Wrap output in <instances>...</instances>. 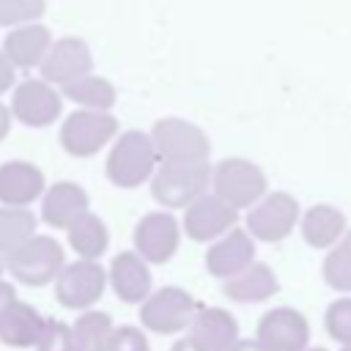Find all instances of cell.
<instances>
[{"mask_svg":"<svg viewBox=\"0 0 351 351\" xmlns=\"http://www.w3.org/2000/svg\"><path fill=\"white\" fill-rule=\"evenodd\" d=\"M118 134V118L99 110H74L60 126V145L69 156L88 159Z\"/></svg>","mask_w":351,"mask_h":351,"instance_id":"52a82bcc","label":"cell"},{"mask_svg":"<svg viewBox=\"0 0 351 351\" xmlns=\"http://www.w3.org/2000/svg\"><path fill=\"white\" fill-rule=\"evenodd\" d=\"M44 321L47 318L33 304H27L22 299H14L0 313V343H5L11 348H30V346L38 343Z\"/></svg>","mask_w":351,"mask_h":351,"instance_id":"44dd1931","label":"cell"},{"mask_svg":"<svg viewBox=\"0 0 351 351\" xmlns=\"http://www.w3.org/2000/svg\"><path fill=\"white\" fill-rule=\"evenodd\" d=\"M255 343L263 351H307L310 324L293 307H274L261 315Z\"/></svg>","mask_w":351,"mask_h":351,"instance_id":"7c38bea8","label":"cell"},{"mask_svg":"<svg viewBox=\"0 0 351 351\" xmlns=\"http://www.w3.org/2000/svg\"><path fill=\"white\" fill-rule=\"evenodd\" d=\"M250 263H255V241L241 228H230L206 252V269L217 280H230L241 274Z\"/></svg>","mask_w":351,"mask_h":351,"instance_id":"9a60e30c","label":"cell"},{"mask_svg":"<svg viewBox=\"0 0 351 351\" xmlns=\"http://www.w3.org/2000/svg\"><path fill=\"white\" fill-rule=\"evenodd\" d=\"M38 69H41V80L44 82L63 88V85L90 74L93 55H90V47L82 38L66 36V38L52 41V47H49V52H47V58L41 60Z\"/></svg>","mask_w":351,"mask_h":351,"instance_id":"4fadbf2b","label":"cell"},{"mask_svg":"<svg viewBox=\"0 0 351 351\" xmlns=\"http://www.w3.org/2000/svg\"><path fill=\"white\" fill-rule=\"evenodd\" d=\"M211 184L208 162H162L151 176V195L162 208H186Z\"/></svg>","mask_w":351,"mask_h":351,"instance_id":"7a4b0ae2","label":"cell"},{"mask_svg":"<svg viewBox=\"0 0 351 351\" xmlns=\"http://www.w3.org/2000/svg\"><path fill=\"white\" fill-rule=\"evenodd\" d=\"M236 222H239V211L222 203L217 195L206 192L184 208L181 228L192 241H211V239L225 236L230 228H236Z\"/></svg>","mask_w":351,"mask_h":351,"instance_id":"5bb4252c","label":"cell"},{"mask_svg":"<svg viewBox=\"0 0 351 351\" xmlns=\"http://www.w3.org/2000/svg\"><path fill=\"white\" fill-rule=\"evenodd\" d=\"M14 80H16V69H14V66L8 63V58L0 52V96L14 88Z\"/></svg>","mask_w":351,"mask_h":351,"instance_id":"d6a6232c","label":"cell"},{"mask_svg":"<svg viewBox=\"0 0 351 351\" xmlns=\"http://www.w3.org/2000/svg\"><path fill=\"white\" fill-rule=\"evenodd\" d=\"M47 11V0H0V27L36 22Z\"/></svg>","mask_w":351,"mask_h":351,"instance_id":"f546056e","label":"cell"},{"mask_svg":"<svg viewBox=\"0 0 351 351\" xmlns=\"http://www.w3.org/2000/svg\"><path fill=\"white\" fill-rule=\"evenodd\" d=\"M110 351H151V346L140 326H115Z\"/></svg>","mask_w":351,"mask_h":351,"instance_id":"1f68e13d","label":"cell"},{"mask_svg":"<svg viewBox=\"0 0 351 351\" xmlns=\"http://www.w3.org/2000/svg\"><path fill=\"white\" fill-rule=\"evenodd\" d=\"M134 252L154 266L167 263L181 241V225L170 211H151L134 225Z\"/></svg>","mask_w":351,"mask_h":351,"instance_id":"8fae6325","label":"cell"},{"mask_svg":"<svg viewBox=\"0 0 351 351\" xmlns=\"http://www.w3.org/2000/svg\"><path fill=\"white\" fill-rule=\"evenodd\" d=\"M346 230H348L346 214L329 203H318L307 208L299 219V233L313 250H332Z\"/></svg>","mask_w":351,"mask_h":351,"instance_id":"7402d4cb","label":"cell"},{"mask_svg":"<svg viewBox=\"0 0 351 351\" xmlns=\"http://www.w3.org/2000/svg\"><path fill=\"white\" fill-rule=\"evenodd\" d=\"M247 233L258 241L274 244L293 233L299 222V203L288 192H271L263 195L247 214Z\"/></svg>","mask_w":351,"mask_h":351,"instance_id":"ba28073f","label":"cell"},{"mask_svg":"<svg viewBox=\"0 0 351 351\" xmlns=\"http://www.w3.org/2000/svg\"><path fill=\"white\" fill-rule=\"evenodd\" d=\"M14 299H16L14 285H11L8 280H3V277H0V313H3V310H5V307L14 302Z\"/></svg>","mask_w":351,"mask_h":351,"instance_id":"836d02e7","label":"cell"},{"mask_svg":"<svg viewBox=\"0 0 351 351\" xmlns=\"http://www.w3.org/2000/svg\"><path fill=\"white\" fill-rule=\"evenodd\" d=\"M60 96L63 99H71L74 104H80L82 110H99V112H107L115 101H118V90L115 85L107 80V77H80L69 85L60 88Z\"/></svg>","mask_w":351,"mask_h":351,"instance_id":"484cf974","label":"cell"},{"mask_svg":"<svg viewBox=\"0 0 351 351\" xmlns=\"http://www.w3.org/2000/svg\"><path fill=\"white\" fill-rule=\"evenodd\" d=\"M222 291H225V296L233 299V302L252 304V302H266L269 296H274V293L280 291V282H277V277H274V271H271L269 263L255 261V263H250L241 274L225 280Z\"/></svg>","mask_w":351,"mask_h":351,"instance_id":"603a6c76","label":"cell"},{"mask_svg":"<svg viewBox=\"0 0 351 351\" xmlns=\"http://www.w3.org/2000/svg\"><path fill=\"white\" fill-rule=\"evenodd\" d=\"M52 47V33L47 25L30 22V25H19L14 27L5 38H3V55L8 58V63L14 69H33L41 66V60L47 58Z\"/></svg>","mask_w":351,"mask_h":351,"instance_id":"ffe728a7","label":"cell"},{"mask_svg":"<svg viewBox=\"0 0 351 351\" xmlns=\"http://www.w3.org/2000/svg\"><path fill=\"white\" fill-rule=\"evenodd\" d=\"M211 186L222 203L239 211V208H252L266 195L269 181L255 162L244 156H228L211 170Z\"/></svg>","mask_w":351,"mask_h":351,"instance_id":"277c9868","label":"cell"},{"mask_svg":"<svg viewBox=\"0 0 351 351\" xmlns=\"http://www.w3.org/2000/svg\"><path fill=\"white\" fill-rule=\"evenodd\" d=\"M8 132H11V110L0 101V143L8 137Z\"/></svg>","mask_w":351,"mask_h":351,"instance_id":"e575fe53","label":"cell"},{"mask_svg":"<svg viewBox=\"0 0 351 351\" xmlns=\"http://www.w3.org/2000/svg\"><path fill=\"white\" fill-rule=\"evenodd\" d=\"M156 167H159L156 148H154L151 137L140 129L123 132L112 143L107 162H104V173L110 178V184H115L121 189H134V186L145 184Z\"/></svg>","mask_w":351,"mask_h":351,"instance_id":"6da1fadb","label":"cell"},{"mask_svg":"<svg viewBox=\"0 0 351 351\" xmlns=\"http://www.w3.org/2000/svg\"><path fill=\"white\" fill-rule=\"evenodd\" d=\"M324 282L337 293H351V228L343 233V239L326 252L321 266Z\"/></svg>","mask_w":351,"mask_h":351,"instance_id":"4316f807","label":"cell"},{"mask_svg":"<svg viewBox=\"0 0 351 351\" xmlns=\"http://www.w3.org/2000/svg\"><path fill=\"white\" fill-rule=\"evenodd\" d=\"M0 271H3V263H0Z\"/></svg>","mask_w":351,"mask_h":351,"instance_id":"ab89813d","label":"cell"},{"mask_svg":"<svg viewBox=\"0 0 351 351\" xmlns=\"http://www.w3.org/2000/svg\"><path fill=\"white\" fill-rule=\"evenodd\" d=\"M170 351H197V348L192 346V340H189V337H184V340H176Z\"/></svg>","mask_w":351,"mask_h":351,"instance_id":"8d00e7d4","label":"cell"},{"mask_svg":"<svg viewBox=\"0 0 351 351\" xmlns=\"http://www.w3.org/2000/svg\"><path fill=\"white\" fill-rule=\"evenodd\" d=\"M112 318L101 310H85L71 324V351H110Z\"/></svg>","mask_w":351,"mask_h":351,"instance_id":"d4e9b609","label":"cell"},{"mask_svg":"<svg viewBox=\"0 0 351 351\" xmlns=\"http://www.w3.org/2000/svg\"><path fill=\"white\" fill-rule=\"evenodd\" d=\"M148 137L162 162H208L211 154L208 134L184 118L156 121Z\"/></svg>","mask_w":351,"mask_h":351,"instance_id":"8992f818","label":"cell"},{"mask_svg":"<svg viewBox=\"0 0 351 351\" xmlns=\"http://www.w3.org/2000/svg\"><path fill=\"white\" fill-rule=\"evenodd\" d=\"M203 304L178 285H165L140 304V324L154 335H178L184 332Z\"/></svg>","mask_w":351,"mask_h":351,"instance_id":"5b68a950","label":"cell"},{"mask_svg":"<svg viewBox=\"0 0 351 351\" xmlns=\"http://www.w3.org/2000/svg\"><path fill=\"white\" fill-rule=\"evenodd\" d=\"M90 206V197L88 192L74 184V181H58L52 186L44 189V197H41V219L49 225V228H58V230H66L77 217H82Z\"/></svg>","mask_w":351,"mask_h":351,"instance_id":"d6986e66","label":"cell"},{"mask_svg":"<svg viewBox=\"0 0 351 351\" xmlns=\"http://www.w3.org/2000/svg\"><path fill=\"white\" fill-rule=\"evenodd\" d=\"M107 282L112 293L126 304H143L151 293V271L148 263L137 252H118L110 263Z\"/></svg>","mask_w":351,"mask_h":351,"instance_id":"ac0fdd59","label":"cell"},{"mask_svg":"<svg viewBox=\"0 0 351 351\" xmlns=\"http://www.w3.org/2000/svg\"><path fill=\"white\" fill-rule=\"evenodd\" d=\"M36 351H71V326L63 321L47 318L41 337L36 343Z\"/></svg>","mask_w":351,"mask_h":351,"instance_id":"4dcf8cb0","label":"cell"},{"mask_svg":"<svg viewBox=\"0 0 351 351\" xmlns=\"http://www.w3.org/2000/svg\"><path fill=\"white\" fill-rule=\"evenodd\" d=\"M63 112V96L55 90V85L44 82L41 77L22 80L11 93V115L33 129H44L55 123Z\"/></svg>","mask_w":351,"mask_h":351,"instance_id":"30bf717a","label":"cell"},{"mask_svg":"<svg viewBox=\"0 0 351 351\" xmlns=\"http://www.w3.org/2000/svg\"><path fill=\"white\" fill-rule=\"evenodd\" d=\"M66 233H69L71 250L82 261H99L107 252V247H110V230H107V225L96 214H90V211H85L82 217H77L66 228Z\"/></svg>","mask_w":351,"mask_h":351,"instance_id":"cb8c5ba5","label":"cell"},{"mask_svg":"<svg viewBox=\"0 0 351 351\" xmlns=\"http://www.w3.org/2000/svg\"><path fill=\"white\" fill-rule=\"evenodd\" d=\"M189 340L197 351H228L239 340V321L225 307H200L189 324Z\"/></svg>","mask_w":351,"mask_h":351,"instance_id":"e0dca14e","label":"cell"},{"mask_svg":"<svg viewBox=\"0 0 351 351\" xmlns=\"http://www.w3.org/2000/svg\"><path fill=\"white\" fill-rule=\"evenodd\" d=\"M340 351H351V346H343V348H340Z\"/></svg>","mask_w":351,"mask_h":351,"instance_id":"74e56055","label":"cell"},{"mask_svg":"<svg viewBox=\"0 0 351 351\" xmlns=\"http://www.w3.org/2000/svg\"><path fill=\"white\" fill-rule=\"evenodd\" d=\"M324 326L332 340H337L340 346H351V296H340L326 307Z\"/></svg>","mask_w":351,"mask_h":351,"instance_id":"f1b7e54d","label":"cell"},{"mask_svg":"<svg viewBox=\"0 0 351 351\" xmlns=\"http://www.w3.org/2000/svg\"><path fill=\"white\" fill-rule=\"evenodd\" d=\"M307 351H326V348H307Z\"/></svg>","mask_w":351,"mask_h":351,"instance_id":"f35d334b","label":"cell"},{"mask_svg":"<svg viewBox=\"0 0 351 351\" xmlns=\"http://www.w3.org/2000/svg\"><path fill=\"white\" fill-rule=\"evenodd\" d=\"M36 214L30 208H0V252L16 250L36 230Z\"/></svg>","mask_w":351,"mask_h":351,"instance_id":"83f0119b","label":"cell"},{"mask_svg":"<svg viewBox=\"0 0 351 351\" xmlns=\"http://www.w3.org/2000/svg\"><path fill=\"white\" fill-rule=\"evenodd\" d=\"M63 266H66L63 247L52 236H38V233H33L27 241H22L16 250L5 255V269L11 271V277L30 288H41L52 282Z\"/></svg>","mask_w":351,"mask_h":351,"instance_id":"3957f363","label":"cell"},{"mask_svg":"<svg viewBox=\"0 0 351 351\" xmlns=\"http://www.w3.org/2000/svg\"><path fill=\"white\" fill-rule=\"evenodd\" d=\"M107 288V271L99 261H74L60 269L55 277V299L66 310H88L93 307Z\"/></svg>","mask_w":351,"mask_h":351,"instance_id":"9c48e42d","label":"cell"},{"mask_svg":"<svg viewBox=\"0 0 351 351\" xmlns=\"http://www.w3.org/2000/svg\"><path fill=\"white\" fill-rule=\"evenodd\" d=\"M47 189L44 173L25 159L0 165V203L5 208H27Z\"/></svg>","mask_w":351,"mask_h":351,"instance_id":"2e32d148","label":"cell"},{"mask_svg":"<svg viewBox=\"0 0 351 351\" xmlns=\"http://www.w3.org/2000/svg\"><path fill=\"white\" fill-rule=\"evenodd\" d=\"M228 351H263V348H261V346H258L252 337H250V340H241V337H239V340H236V343H233Z\"/></svg>","mask_w":351,"mask_h":351,"instance_id":"d590c367","label":"cell"}]
</instances>
